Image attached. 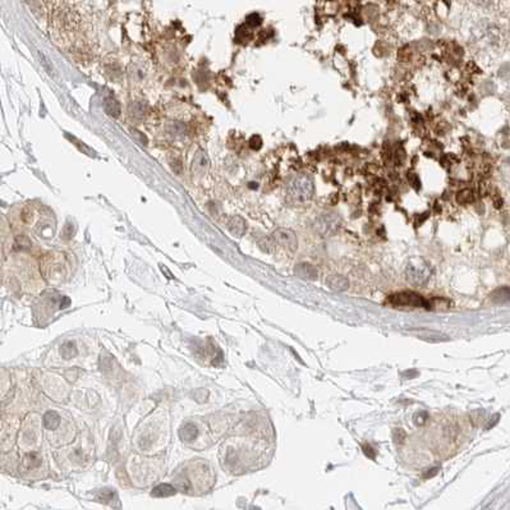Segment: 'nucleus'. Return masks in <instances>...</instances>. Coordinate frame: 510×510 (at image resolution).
I'll list each match as a JSON object with an SVG mask.
<instances>
[{
	"label": "nucleus",
	"instance_id": "4be33fe9",
	"mask_svg": "<svg viewBox=\"0 0 510 510\" xmlns=\"http://www.w3.org/2000/svg\"><path fill=\"white\" fill-rule=\"evenodd\" d=\"M437 473V468H435V469H431V472L428 471L427 472V475H425V477L426 478H428V477H432V476H435Z\"/></svg>",
	"mask_w": 510,
	"mask_h": 510
},
{
	"label": "nucleus",
	"instance_id": "0eeeda50",
	"mask_svg": "<svg viewBox=\"0 0 510 510\" xmlns=\"http://www.w3.org/2000/svg\"><path fill=\"white\" fill-rule=\"evenodd\" d=\"M209 168V156L203 150H198L192 161V170L194 174H203Z\"/></svg>",
	"mask_w": 510,
	"mask_h": 510
},
{
	"label": "nucleus",
	"instance_id": "6e6552de",
	"mask_svg": "<svg viewBox=\"0 0 510 510\" xmlns=\"http://www.w3.org/2000/svg\"><path fill=\"white\" fill-rule=\"evenodd\" d=\"M228 229L235 237H240V235L244 234L247 229V224L246 221L243 220L240 216H233L232 219L228 223Z\"/></svg>",
	"mask_w": 510,
	"mask_h": 510
},
{
	"label": "nucleus",
	"instance_id": "f3484780",
	"mask_svg": "<svg viewBox=\"0 0 510 510\" xmlns=\"http://www.w3.org/2000/svg\"><path fill=\"white\" fill-rule=\"evenodd\" d=\"M246 23L247 26H249V27H257V26L261 25V17L256 13L251 14V16L247 17Z\"/></svg>",
	"mask_w": 510,
	"mask_h": 510
},
{
	"label": "nucleus",
	"instance_id": "ddd939ff",
	"mask_svg": "<svg viewBox=\"0 0 510 510\" xmlns=\"http://www.w3.org/2000/svg\"><path fill=\"white\" fill-rule=\"evenodd\" d=\"M59 422H60L59 416H58L55 412H47L46 415H45L44 420L45 427L49 428V430H55V428L59 426Z\"/></svg>",
	"mask_w": 510,
	"mask_h": 510
},
{
	"label": "nucleus",
	"instance_id": "20e7f679",
	"mask_svg": "<svg viewBox=\"0 0 510 510\" xmlns=\"http://www.w3.org/2000/svg\"><path fill=\"white\" fill-rule=\"evenodd\" d=\"M339 227H340V218L334 213L322 214L315 221V230L324 237L336 233Z\"/></svg>",
	"mask_w": 510,
	"mask_h": 510
},
{
	"label": "nucleus",
	"instance_id": "f03ea898",
	"mask_svg": "<svg viewBox=\"0 0 510 510\" xmlns=\"http://www.w3.org/2000/svg\"><path fill=\"white\" fill-rule=\"evenodd\" d=\"M405 275L406 280L410 281L412 285H415V287H422V285H425L430 280L431 269H430V266H428V264L425 260L416 257V259H412L408 262Z\"/></svg>",
	"mask_w": 510,
	"mask_h": 510
},
{
	"label": "nucleus",
	"instance_id": "9b49d317",
	"mask_svg": "<svg viewBox=\"0 0 510 510\" xmlns=\"http://www.w3.org/2000/svg\"><path fill=\"white\" fill-rule=\"evenodd\" d=\"M175 494V488L173 486L167 485V483H163V485L158 486V487L154 488L152 491V496L156 497H165V496H170V495Z\"/></svg>",
	"mask_w": 510,
	"mask_h": 510
},
{
	"label": "nucleus",
	"instance_id": "aec40b11",
	"mask_svg": "<svg viewBox=\"0 0 510 510\" xmlns=\"http://www.w3.org/2000/svg\"><path fill=\"white\" fill-rule=\"evenodd\" d=\"M172 168H173V170L177 173V174H179V173L182 172V163H180L179 160H175V163H173L172 164Z\"/></svg>",
	"mask_w": 510,
	"mask_h": 510
},
{
	"label": "nucleus",
	"instance_id": "7ed1b4c3",
	"mask_svg": "<svg viewBox=\"0 0 510 510\" xmlns=\"http://www.w3.org/2000/svg\"><path fill=\"white\" fill-rule=\"evenodd\" d=\"M387 302L394 307H411V309L423 307L426 310H430V299H425L422 295L413 292L396 293V294L390 295Z\"/></svg>",
	"mask_w": 510,
	"mask_h": 510
},
{
	"label": "nucleus",
	"instance_id": "2eb2a0df",
	"mask_svg": "<svg viewBox=\"0 0 510 510\" xmlns=\"http://www.w3.org/2000/svg\"><path fill=\"white\" fill-rule=\"evenodd\" d=\"M38 54H40V60H41V63H42V66H44L45 71H46L49 74H52V76H54L55 72H54V67H53L52 62H50V60L47 59V58L45 57L42 53H38Z\"/></svg>",
	"mask_w": 510,
	"mask_h": 510
},
{
	"label": "nucleus",
	"instance_id": "39448f33",
	"mask_svg": "<svg viewBox=\"0 0 510 510\" xmlns=\"http://www.w3.org/2000/svg\"><path fill=\"white\" fill-rule=\"evenodd\" d=\"M271 240H273L274 244H279V246L290 252H294L298 247V240L294 232L290 229H285V228L275 230L273 237H271Z\"/></svg>",
	"mask_w": 510,
	"mask_h": 510
},
{
	"label": "nucleus",
	"instance_id": "1a4fd4ad",
	"mask_svg": "<svg viewBox=\"0 0 510 510\" xmlns=\"http://www.w3.org/2000/svg\"><path fill=\"white\" fill-rule=\"evenodd\" d=\"M328 285L330 287V289L335 290V292H344L349 287V281L341 275H334L328 280Z\"/></svg>",
	"mask_w": 510,
	"mask_h": 510
},
{
	"label": "nucleus",
	"instance_id": "423d86ee",
	"mask_svg": "<svg viewBox=\"0 0 510 510\" xmlns=\"http://www.w3.org/2000/svg\"><path fill=\"white\" fill-rule=\"evenodd\" d=\"M294 274L298 276V278L304 279V280H316L317 276H319L317 269L315 268L314 265L307 264V262L297 265L294 269Z\"/></svg>",
	"mask_w": 510,
	"mask_h": 510
},
{
	"label": "nucleus",
	"instance_id": "6ab92c4d",
	"mask_svg": "<svg viewBox=\"0 0 510 510\" xmlns=\"http://www.w3.org/2000/svg\"><path fill=\"white\" fill-rule=\"evenodd\" d=\"M22 219L25 220V223H31V220L33 219V213L31 210H25L22 213Z\"/></svg>",
	"mask_w": 510,
	"mask_h": 510
},
{
	"label": "nucleus",
	"instance_id": "4468645a",
	"mask_svg": "<svg viewBox=\"0 0 510 510\" xmlns=\"http://www.w3.org/2000/svg\"><path fill=\"white\" fill-rule=\"evenodd\" d=\"M30 246H31L30 239H28L27 237H25V235H18V237L16 238V247L18 249H27L30 248Z\"/></svg>",
	"mask_w": 510,
	"mask_h": 510
},
{
	"label": "nucleus",
	"instance_id": "f257e3e1",
	"mask_svg": "<svg viewBox=\"0 0 510 510\" xmlns=\"http://www.w3.org/2000/svg\"><path fill=\"white\" fill-rule=\"evenodd\" d=\"M287 196L295 203H304L310 201L315 193L314 180L307 175H297L287 184Z\"/></svg>",
	"mask_w": 510,
	"mask_h": 510
},
{
	"label": "nucleus",
	"instance_id": "412c9836",
	"mask_svg": "<svg viewBox=\"0 0 510 510\" xmlns=\"http://www.w3.org/2000/svg\"><path fill=\"white\" fill-rule=\"evenodd\" d=\"M415 420H416V423H420V425H422V423H425V421H426V413H422V415H416Z\"/></svg>",
	"mask_w": 510,
	"mask_h": 510
},
{
	"label": "nucleus",
	"instance_id": "f8f14e48",
	"mask_svg": "<svg viewBox=\"0 0 510 510\" xmlns=\"http://www.w3.org/2000/svg\"><path fill=\"white\" fill-rule=\"evenodd\" d=\"M179 435L182 436L183 440H186V441H191V440H194L197 437V435H198V430L196 428V426L191 425V423H187V425L182 428V431H180Z\"/></svg>",
	"mask_w": 510,
	"mask_h": 510
},
{
	"label": "nucleus",
	"instance_id": "5701e85b",
	"mask_svg": "<svg viewBox=\"0 0 510 510\" xmlns=\"http://www.w3.org/2000/svg\"><path fill=\"white\" fill-rule=\"evenodd\" d=\"M25 2H30V0H25Z\"/></svg>",
	"mask_w": 510,
	"mask_h": 510
},
{
	"label": "nucleus",
	"instance_id": "a211bd4d",
	"mask_svg": "<svg viewBox=\"0 0 510 510\" xmlns=\"http://www.w3.org/2000/svg\"><path fill=\"white\" fill-rule=\"evenodd\" d=\"M261 146H262V139H261V137L260 136H253V137H251V139H249V147L252 148V150H260L261 148Z\"/></svg>",
	"mask_w": 510,
	"mask_h": 510
},
{
	"label": "nucleus",
	"instance_id": "9d476101",
	"mask_svg": "<svg viewBox=\"0 0 510 510\" xmlns=\"http://www.w3.org/2000/svg\"><path fill=\"white\" fill-rule=\"evenodd\" d=\"M104 109L107 112L108 115L113 118H119L120 117V104L118 103L115 98L113 97H107L104 100Z\"/></svg>",
	"mask_w": 510,
	"mask_h": 510
},
{
	"label": "nucleus",
	"instance_id": "dca6fc26",
	"mask_svg": "<svg viewBox=\"0 0 510 510\" xmlns=\"http://www.w3.org/2000/svg\"><path fill=\"white\" fill-rule=\"evenodd\" d=\"M473 199V194L472 192L469 189H463L461 193H458V201L462 202V203H467V202H471Z\"/></svg>",
	"mask_w": 510,
	"mask_h": 510
}]
</instances>
